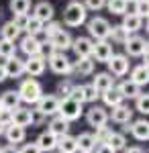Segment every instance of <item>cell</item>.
Masks as SVG:
<instances>
[{
  "label": "cell",
  "mask_w": 149,
  "mask_h": 153,
  "mask_svg": "<svg viewBox=\"0 0 149 153\" xmlns=\"http://www.w3.org/2000/svg\"><path fill=\"white\" fill-rule=\"evenodd\" d=\"M25 33L31 37H37L43 33V23L41 21H37L35 16H29V23H27V29H25Z\"/></svg>",
  "instance_id": "obj_38"
},
{
  "label": "cell",
  "mask_w": 149,
  "mask_h": 153,
  "mask_svg": "<svg viewBox=\"0 0 149 153\" xmlns=\"http://www.w3.org/2000/svg\"><path fill=\"white\" fill-rule=\"evenodd\" d=\"M0 153H19L16 145H6V147H0Z\"/></svg>",
  "instance_id": "obj_51"
},
{
  "label": "cell",
  "mask_w": 149,
  "mask_h": 153,
  "mask_svg": "<svg viewBox=\"0 0 149 153\" xmlns=\"http://www.w3.org/2000/svg\"><path fill=\"white\" fill-rule=\"evenodd\" d=\"M16 55V45L12 41H4L0 39V59H8Z\"/></svg>",
  "instance_id": "obj_36"
},
{
  "label": "cell",
  "mask_w": 149,
  "mask_h": 153,
  "mask_svg": "<svg viewBox=\"0 0 149 153\" xmlns=\"http://www.w3.org/2000/svg\"><path fill=\"white\" fill-rule=\"evenodd\" d=\"M19 153H41V151H39V147L35 143H25L23 147L19 149Z\"/></svg>",
  "instance_id": "obj_48"
},
{
  "label": "cell",
  "mask_w": 149,
  "mask_h": 153,
  "mask_svg": "<svg viewBox=\"0 0 149 153\" xmlns=\"http://www.w3.org/2000/svg\"><path fill=\"white\" fill-rule=\"evenodd\" d=\"M0 104L4 110H14V108H19L21 106V96L16 90H6L4 94L0 96Z\"/></svg>",
  "instance_id": "obj_25"
},
{
  "label": "cell",
  "mask_w": 149,
  "mask_h": 153,
  "mask_svg": "<svg viewBox=\"0 0 149 153\" xmlns=\"http://www.w3.org/2000/svg\"><path fill=\"white\" fill-rule=\"evenodd\" d=\"M112 55V43L108 41H94L92 43V55L90 57L94 59V63H106Z\"/></svg>",
  "instance_id": "obj_9"
},
{
  "label": "cell",
  "mask_w": 149,
  "mask_h": 153,
  "mask_svg": "<svg viewBox=\"0 0 149 153\" xmlns=\"http://www.w3.org/2000/svg\"><path fill=\"white\" fill-rule=\"evenodd\" d=\"M49 153H57V151H49Z\"/></svg>",
  "instance_id": "obj_56"
},
{
  "label": "cell",
  "mask_w": 149,
  "mask_h": 153,
  "mask_svg": "<svg viewBox=\"0 0 149 153\" xmlns=\"http://www.w3.org/2000/svg\"><path fill=\"white\" fill-rule=\"evenodd\" d=\"M43 117H55L59 110V98L53 94H43L39 100H37V108Z\"/></svg>",
  "instance_id": "obj_7"
},
{
  "label": "cell",
  "mask_w": 149,
  "mask_h": 153,
  "mask_svg": "<svg viewBox=\"0 0 149 153\" xmlns=\"http://www.w3.org/2000/svg\"><path fill=\"white\" fill-rule=\"evenodd\" d=\"M19 35H21V31L14 27V25L8 21V23H4L2 25V29H0V39H4V41H16L19 39Z\"/></svg>",
  "instance_id": "obj_33"
},
{
  "label": "cell",
  "mask_w": 149,
  "mask_h": 153,
  "mask_svg": "<svg viewBox=\"0 0 149 153\" xmlns=\"http://www.w3.org/2000/svg\"><path fill=\"white\" fill-rule=\"evenodd\" d=\"M29 16L31 14H14V19H12L10 23L19 29V31H25L27 29V23H29Z\"/></svg>",
  "instance_id": "obj_43"
},
{
  "label": "cell",
  "mask_w": 149,
  "mask_h": 153,
  "mask_svg": "<svg viewBox=\"0 0 149 153\" xmlns=\"http://www.w3.org/2000/svg\"><path fill=\"white\" fill-rule=\"evenodd\" d=\"M92 86H94V90L98 92V96L106 92V90H110V88H115V78L108 74V71H102V74H96L94 76V80H92Z\"/></svg>",
  "instance_id": "obj_17"
},
{
  "label": "cell",
  "mask_w": 149,
  "mask_h": 153,
  "mask_svg": "<svg viewBox=\"0 0 149 153\" xmlns=\"http://www.w3.org/2000/svg\"><path fill=\"white\" fill-rule=\"evenodd\" d=\"M4 71H6V78H21L25 74V59L21 57H8L6 61H4Z\"/></svg>",
  "instance_id": "obj_14"
},
{
  "label": "cell",
  "mask_w": 149,
  "mask_h": 153,
  "mask_svg": "<svg viewBox=\"0 0 149 153\" xmlns=\"http://www.w3.org/2000/svg\"><path fill=\"white\" fill-rule=\"evenodd\" d=\"M49 41H51V45L55 47V51L63 53L66 49H72V41H74V39H72V35H69L68 31H63V29H61V31H57V33L51 37Z\"/></svg>",
  "instance_id": "obj_19"
},
{
  "label": "cell",
  "mask_w": 149,
  "mask_h": 153,
  "mask_svg": "<svg viewBox=\"0 0 149 153\" xmlns=\"http://www.w3.org/2000/svg\"><path fill=\"white\" fill-rule=\"evenodd\" d=\"M123 153H145V151H143L141 147H125Z\"/></svg>",
  "instance_id": "obj_52"
},
{
  "label": "cell",
  "mask_w": 149,
  "mask_h": 153,
  "mask_svg": "<svg viewBox=\"0 0 149 153\" xmlns=\"http://www.w3.org/2000/svg\"><path fill=\"white\" fill-rule=\"evenodd\" d=\"M94 59L92 57H82L76 63H72V74H80V76H90L94 74Z\"/></svg>",
  "instance_id": "obj_24"
},
{
  "label": "cell",
  "mask_w": 149,
  "mask_h": 153,
  "mask_svg": "<svg viewBox=\"0 0 149 153\" xmlns=\"http://www.w3.org/2000/svg\"><path fill=\"white\" fill-rule=\"evenodd\" d=\"M53 14H55L53 6H51L47 0H41V2H37V4H35L33 14H31V16H35L37 21H41V23L45 25V23H49V21H53Z\"/></svg>",
  "instance_id": "obj_12"
},
{
  "label": "cell",
  "mask_w": 149,
  "mask_h": 153,
  "mask_svg": "<svg viewBox=\"0 0 149 153\" xmlns=\"http://www.w3.org/2000/svg\"><path fill=\"white\" fill-rule=\"evenodd\" d=\"M92 41L90 37H78V39H74L72 41V49H74V53H76V57L82 59V57H90L92 55Z\"/></svg>",
  "instance_id": "obj_13"
},
{
  "label": "cell",
  "mask_w": 149,
  "mask_h": 153,
  "mask_svg": "<svg viewBox=\"0 0 149 153\" xmlns=\"http://www.w3.org/2000/svg\"><path fill=\"white\" fill-rule=\"evenodd\" d=\"M125 51L131 57H143V65H147V41L139 35H131L125 43Z\"/></svg>",
  "instance_id": "obj_3"
},
{
  "label": "cell",
  "mask_w": 149,
  "mask_h": 153,
  "mask_svg": "<svg viewBox=\"0 0 149 153\" xmlns=\"http://www.w3.org/2000/svg\"><path fill=\"white\" fill-rule=\"evenodd\" d=\"M94 149H96V153H116L115 149H110V147H108L106 143H100V145H96Z\"/></svg>",
  "instance_id": "obj_50"
},
{
  "label": "cell",
  "mask_w": 149,
  "mask_h": 153,
  "mask_svg": "<svg viewBox=\"0 0 149 153\" xmlns=\"http://www.w3.org/2000/svg\"><path fill=\"white\" fill-rule=\"evenodd\" d=\"M102 102L106 106H110V108H115V106H118V104H123V96H121V92L116 90V86L115 88H110V90H106V92H102Z\"/></svg>",
  "instance_id": "obj_31"
},
{
  "label": "cell",
  "mask_w": 149,
  "mask_h": 153,
  "mask_svg": "<svg viewBox=\"0 0 149 153\" xmlns=\"http://www.w3.org/2000/svg\"><path fill=\"white\" fill-rule=\"evenodd\" d=\"M82 96H84V102H96L98 92L94 90L92 84H84V86H82Z\"/></svg>",
  "instance_id": "obj_42"
},
{
  "label": "cell",
  "mask_w": 149,
  "mask_h": 153,
  "mask_svg": "<svg viewBox=\"0 0 149 153\" xmlns=\"http://www.w3.org/2000/svg\"><path fill=\"white\" fill-rule=\"evenodd\" d=\"M127 2H135V0H127Z\"/></svg>",
  "instance_id": "obj_55"
},
{
  "label": "cell",
  "mask_w": 149,
  "mask_h": 153,
  "mask_svg": "<svg viewBox=\"0 0 149 153\" xmlns=\"http://www.w3.org/2000/svg\"><path fill=\"white\" fill-rule=\"evenodd\" d=\"M129 37H131V33L127 31L123 25H115L108 31V39H112V43H116V45H125Z\"/></svg>",
  "instance_id": "obj_28"
},
{
  "label": "cell",
  "mask_w": 149,
  "mask_h": 153,
  "mask_svg": "<svg viewBox=\"0 0 149 153\" xmlns=\"http://www.w3.org/2000/svg\"><path fill=\"white\" fill-rule=\"evenodd\" d=\"M106 8L112 14H125L129 8V2L127 0H106Z\"/></svg>",
  "instance_id": "obj_37"
},
{
  "label": "cell",
  "mask_w": 149,
  "mask_h": 153,
  "mask_svg": "<svg viewBox=\"0 0 149 153\" xmlns=\"http://www.w3.org/2000/svg\"><path fill=\"white\" fill-rule=\"evenodd\" d=\"M21 51H23L27 57H31V55H39V53H41V41H39L37 37L25 35L23 41H21Z\"/></svg>",
  "instance_id": "obj_21"
},
{
  "label": "cell",
  "mask_w": 149,
  "mask_h": 153,
  "mask_svg": "<svg viewBox=\"0 0 149 153\" xmlns=\"http://www.w3.org/2000/svg\"><path fill=\"white\" fill-rule=\"evenodd\" d=\"M47 63H49V68L53 74H59V76H68L72 74V61H69L63 53H53L51 57H47Z\"/></svg>",
  "instance_id": "obj_8"
},
{
  "label": "cell",
  "mask_w": 149,
  "mask_h": 153,
  "mask_svg": "<svg viewBox=\"0 0 149 153\" xmlns=\"http://www.w3.org/2000/svg\"><path fill=\"white\" fill-rule=\"evenodd\" d=\"M6 80V71H4V63H0V84Z\"/></svg>",
  "instance_id": "obj_53"
},
{
  "label": "cell",
  "mask_w": 149,
  "mask_h": 153,
  "mask_svg": "<svg viewBox=\"0 0 149 153\" xmlns=\"http://www.w3.org/2000/svg\"><path fill=\"white\" fill-rule=\"evenodd\" d=\"M123 27H125L129 33H137L139 29H141V25H143V19H139L137 14H131V12H125L123 14Z\"/></svg>",
  "instance_id": "obj_32"
},
{
  "label": "cell",
  "mask_w": 149,
  "mask_h": 153,
  "mask_svg": "<svg viewBox=\"0 0 149 153\" xmlns=\"http://www.w3.org/2000/svg\"><path fill=\"white\" fill-rule=\"evenodd\" d=\"M78 153H80V151H78Z\"/></svg>",
  "instance_id": "obj_60"
},
{
  "label": "cell",
  "mask_w": 149,
  "mask_h": 153,
  "mask_svg": "<svg viewBox=\"0 0 149 153\" xmlns=\"http://www.w3.org/2000/svg\"><path fill=\"white\" fill-rule=\"evenodd\" d=\"M47 68V59L43 55H31V57L25 59V74H29L31 78L41 76Z\"/></svg>",
  "instance_id": "obj_10"
},
{
  "label": "cell",
  "mask_w": 149,
  "mask_h": 153,
  "mask_svg": "<svg viewBox=\"0 0 149 153\" xmlns=\"http://www.w3.org/2000/svg\"><path fill=\"white\" fill-rule=\"evenodd\" d=\"M112 135V129L110 127H100V129H96V133H92V137H94V141H96V145H100V143H106L108 141V137Z\"/></svg>",
  "instance_id": "obj_39"
},
{
  "label": "cell",
  "mask_w": 149,
  "mask_h": 153,
  "mask_svg": "<svg viewBox=\"0 0 149 153\" xmlns=\"http://www.w3.org/2000/svg\"><path fill=\"white\" fill-rule=\"evenodd\" d=\"M86 120H88L90 127L100 129V127H104L108 123V112L104 110L102 106H92V108H88V112H86Z\"/></svg>",
  "instance_id": "obj_11"
},
{
  "label": "cell",
  "mask_w": 149,
  "mask_h": 153,
  "mask_svg": "<svg viewBox=\"0 0 149 153\" xmlns=\"http://www.w3.org/2000/svg\"><path fill=\"white\" fill-rule=\"evenodd\" d=\"M2 135H4V127L0 125V137H2Z\"/></svg>",
  "instance_id": "obj_54"
},
{
  "label": "cell",
  "mask_w": 149,
  "mask_h": 153,
  "mask_svg": "<svg viewBox=\"0 0 149 153\" xmlns=\"http://www.w3.org/2000/svg\"><path fill=\"white\" fill-rule=\"evenodd\" d=\"M116 90L121 92L123 98H137L141 94V88H139L135 82H131V80H125V82H121L116 86Z\"/></svg>",
  "instance_id": "obj_29"
},
{
  "label": "cell",
  "mask_w": 149,
  "mask_h": 153,
  "mask_svg": "<svg viewBox=\"0 0 149 153\" xmlns=\"http://www.w3.org/2000/svg\"><path fill=\"white\" fill-rule=\"evenodd\" d=\"M12 125H16V127H31L33 125V110L31 108H23V106H19V108H14L12 110Z\"/></svg>",
  "instance_id": "obj_15"
},
{
  "label": "cell",
  "mask_w": 149,
  "mask_h": 153,
  "mask_svg": "<svg viewBox=\"0 0 149 153\" xmlns=\"http://www.w3.org/2000/svg\"><path fill=\"white\" fill-rule=\"evenodd\" d=\"M0 12H2V10H0Z\"/></svg>",
  "instance_id": "obj_59"
},
{
  "label": "cell",
  "mask_w": 149,
  "mask_h": 153,
  "mask_svg": "<svg viewBox=\"0 0 149 153\" xmlns=\"http://www.w3.org/2000/svg\"><path fill=\"white\" fill-rule=\"evenodd\" d=\"M53 53H57V51H55V47H53V45H51V41H49V39H47V41H43V43H41V53H39V55H43V57H51V55H53Z\"/></svg>",
  "instance_id": "obj_45"
},
{
  "label": "cell",
  "mask_w": 149,
  "mask_h": 153,
  "mask_svg": "<svg viewBox=\"0 0 149 153\" xmlns=\"http://www.w3.org/2000/svg\"><path fill=\"white\" fill-rule=\"evenodd\" d=\"M106 145H108L110 149H115V151H123V149L127 147V137H125V133H115V131H112V135L108 137Z\"/></svg>",
  "instance_id": "obj_34"
},
{
  "label": "cell",
  "mask_w": 149,
  "mask_h": 153,
  "mask_svg": "<svg viewBox=\"0 0 149 153\" xmlns=\"http://www.w3.org/2000/svg\"><path fill=\"white\" fill-rule=\"evenodd\" d=\"M131 82H135L141 88V86H145V84L149 82V70H147V65H137V68H133L131 70V78H129Z\"/></svg>",
  "instance_id": "obj_30"
},
{
  "label": "cell",
  "mask_w": 149,
  "mask_h": 153,
  "mask_svg": "<svg viewBox=\"0 0 149 153\" xmlns=\"http://www.w3.org/2000/svg\"><path fill=\"white\" fill-rule=\"evenodd\" d=\"M55 151H57V153H78L76 137H72V135L57 137V147H55Z\"/></svg>",
  "instance_id": "obj_27"
},
{
  "label": "cell",
  "mask_w": 149,
  "mask_h": 153,
  "mask_svg": "<svg viewBox=\"0 0 149 153\" xmlns=\"http://www.w3.org/2000/svg\"><path fill=\"white\" fill-rule=\"evenodd\" d=\"M0 125H2L4 129H6L8 125H12V110H4V108L0 110Z\"/></svg>",
  "instance_id": "obj_46"
},
{
  "label": "cell",
  "mask_w": 149,
  "mask_h": 153,
  "mask_svg": "<svg viewBox=\"0 0 149 153\" xmlns=\"http://www.w3.org/2000/svg\"><path fill=\"white\" fill-rule=\"evenodd\" d=\"M129 131L137 141H147L149 139V123L145 118H139L135 123H129Z\"/></svg>",
  "instance_id": "obj_20"
},
{
  "label": "cell",
  "mask_w": 149,
  "mask_h": 153,
  "mask_svg": "<svg viewBox=\"0 0 149 153\" xmlns=\"http://www.w3.org/2000/svg\"><path fill=\"white\" fill-rule=\"evenodd\" d=\"M0 147H2V145H0Z\"/></svg>",
  "instance_id": "obj_58"
},
{
  "label": "cell",
  "mask_w": 149,
  "mask_h": 153,
  "mask_svg": "<svg viewBox=\"0 0 149 153\" xmlns=\"http://www.w3.org/2000/svg\"><path fill=\"white\" fill-rule=\"evenodd\" d=\"M19 96H21V102H27V104H37V100L43 96V88H41V84L33 80V78H29V80H25L21 82L19 86Z\"/></svg>",
  "instance_id": "obj_2"
},
{
  "label": "cell",
  "mask_w": 149,
  "mask_h": 153,
  "mask_svg": "<svg viewBox=\"0 0 149 153\" xmlns=\"http://www.w3.org/2000/svg\"><path fill=\"white\" fill-rule=\"evenodd\" d=\"M49 133H53L55 137H63V135H69V123L66 120V118H61L59 114H55V117H51V120H49Z\"/></svg>",
  "instance_id": "obj_22"
},
{
  "label": "cell",
  "mask_w": 149,
  "mask_h": 153,
  "mask_svg": "<svg viewBox=\"0 0 149 153\" xmlns=\"http://www.w3.org/2000/svg\"><path fill=\"white\" fill-rule=\"evenodd\" d=\"M84 6H86V10H102L104 6H106V0H86V2H82Z\"/></svg>",
  "instance_id": "obj_44"
},
{
  "label": "cell",
  "mask_w": 149,
  "mask_h": 153,
  "mask_svg": "<svg viewBox=\"0 0 149 153\" xmlns=\"http://www.w3.org/2000/svg\"><path fill=\"white\" fill-rule=\"evenodd\" d=\"M0 110H2V104H0Z\"/></svg>",
  "instance_id": "obj_57"
},
{
  "label": "cell",
  "mask_w": 149,
  "mask_h": 153,
  "mask_svg": "<svg viewBox=\"0 0 149 153\" xmlns=\"http://www.w3.org/2000/svg\"><path fill=\"white\" fill-rule=\"evenodd\" d=\"M82 104L80 102H74L72 98H59V110L57 114L61 118H66L68 123H72V120H78V118L82 117Z\"/></svg>",
  "instance_id": "obj_4"
},
{
  "label": "cell",
  "mask_w": 149,
  "mask_h": 153,
  "mask_svg": "<svg viewBox=\"0 0 149 153\" xmlns=\"http://www.w3.org/2000/svg\"><path fill=\"white\" fill-rule=\"evenodd\" d=\"M76 145H78V151L80 153H92L96 147V141L92 137V133H80L76 137Z\"/></svg>",
  "instance_id": "obj_26"
},
{
  "label": "cell",
  "mask_w": 149,
  "mask_h": 153,
  "mask_svg": "<svg viewBox=\"0 0 149 153\" xmlns=\"http://www.w3.org/2000/svg\"><path fill=\"white\" fill-rule=\"evenodd\" d=\"M35 145L39 147V151H41V153L55 151V147H57V137H55L53 133H49V131H43V133L37 137Z\"/></svg>",
  "instance_id": "obj_16"
},
{
  "label": "cell",
  "mask_w": 149,
  "mask_h": 153,
  "mask_svg": "<svg viewBox=\"0 0 149 153\" xmlns=\"http://www.w3.org/2000/svg\"><path fill=\"white\" fill-rule=\"evenodd\" d=\"M4 137H6L8 145H19V143L25 141L27 131H25L23 127H16V125H8V127L4 129Z\"/></svg>",
  "instance_id": "obj_23"
},
{
  "label": "cell",
  "mask_w": 149,
  "mask_h": 153,
  "mask_svg": "<svg viewBox=\"0 0 149 153\" xmlns=\"http://www.w3.org/2000/svg\"><path fill=\"white\" fill-rule=\"evenodd\" d=\"M45 118L47 117H43L39 110H33V125H43V123H45Z\"/></svg>",
  "instance_id": "obj_49"
},
{
  "label": "cell",
  "mask_w": 149,
  "mask_h": 153,
  "mask_svg": "<svg viewBox=\"0 0 149 153\" xmlns=\"http://www.w3.org/2000/svg\"><path fill=\"white\" fill-rule=\"evenodd\" d=\"M86 16H88L86 6L82 2H78V0H74V2H69L68 6H66V10H63V23L68 25V27H80V25L86 23Z\"/></svg>",
  "instance_id": "obj_1"
},
{
  "label": "cell",
  "mask_w": 149,
  "mask_h": 153,
  "mask_svg": "<svg viewBox=\"0 0 149 153\" xmlns=\"http://www.w3.org/2000/svg\"><path fill=\"white\" fill-rule=\"evenodd\" d=\"M135 108H137V112H141V114H147L149 112V96L141 92L135 98Z\"/></svg>",
  "instance_id": "obj_40"
},
{
  "label": "cell",
  "mask_w": 149,
  "mask_h": 153,
  "mask_svg": "<svg viewBox=\"0 0 149 153\" xmlns=\"http://www.w3.org/2000/svg\"><path fill=\"white\" fill-rule=\"evenodd\" d=\"M72 88H74V82L72 80H61V82L57 84V98H69V94H72Z\"/></svg>",
  "instance_id": "obj_41"
},
{
  "label": "cell",
  "mask_w": 149,
  "mask_h": 153,
  "mask_svg": "<svg viewBox=\"0 0 149 153\" xmlns=\"http://www.w3.org/2000/svg\"><path fill=\"white\" fill-rule=\"evenodd\" d=\"M108 31H110V23L104 16H94V19L88 21V33L94 41H106Z\"/></svg>",
  "instance_id": "obj_5"
},
{
  "label": "cell",
  "mask_w": 149,
  "mask_h": 153,
  "mask_svg": "<svg viewBox=\"0 0 149 153\" xmlns=\"http://www.w3.org/2000/svg\"><path fill=\"white\" fill-rule=\"evenodd\" d=\"M12 14H29L31 10V0H10Z\"/></svg>",
  "instance_id": "obj_35"
},
{
  "label": "cell",
  "mask_w": 149,
  "mask_h": 153,
  "mask_svg": "<svg viewBox=\"0 0 149 153\" xmlns=\"http://www.w3.org/2000/svg\"><path fill=\"white\" fill-rule=\"evenodd\" d=\"M69 98H72L74 102H80V104H84V96H82V86L74 84V88H72V94H69Z\"/></svg>",
  "instance_id": "obj_47"
},
{
  "label": "cell",
  "mask_w": 149,
  "mask_h": 153,
  "mask_svg": "<svg viewBox=\"0 0 149 153\" xmlns=\"http://www.w3.org/2000/svg\"><path fill=\"white\" fill-rule=\"evenodd\" d=\"M106 65H108V74L110 76H116V78H123V76H127L129 74V70H131V61H129V57L127 55H110V59L106 61Z\"/></svg>",
  "instance_id": "obj_6"
},
{
  "label": "cell",
  "mask_w": 149,
  "mask_h": 153,
  "mask_svg": "<svg viewBox=\"0 0 149 153\" xmlns=\"http://www.w3.org/2000/svg\"><path fill=\"white\" fill-rule=\"evenodd\" d=\"M108 118H112V123H116V125H129L131 118H133V110L127 104H118L112 108V112H110Z\"/></svg>",
  "instance_id": "obj_18"
}]
</instances>
